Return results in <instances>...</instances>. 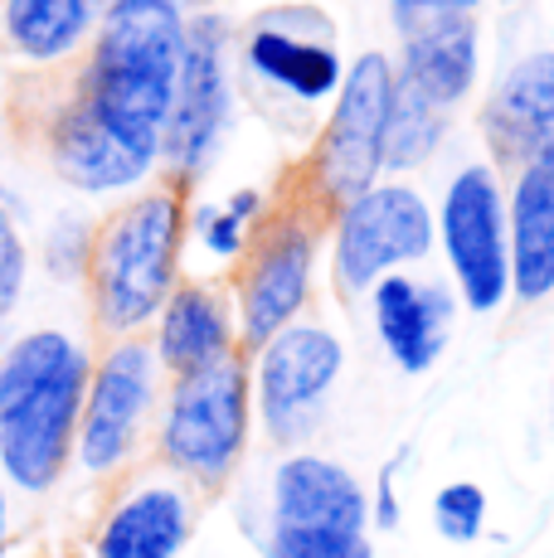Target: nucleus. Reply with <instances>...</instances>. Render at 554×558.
Listing matches in <instances>:
<instances>
[{
    "label": "nucleus",
    "instance_id": "obj_25",
    "mask_svg": "<svg viewBox=\"0 0 554 558\" xmlns=\"http://www.w3.org/2000/svg\"><path fill=\"white\" fill-rule=\"evenodd\" d=\"M477 10V0H394V20H399V35L413 39L423 29L453 25V20H467Z\"/></svg>",
    "mask_w": 554,
    "mask_h": 558
},
{
    "label": "nucleus",
    "instance_id": "obj_27",
    "mask_svg": "<svg viewBox=\"0 0 554 558\" xmlns=\"http://www.w3.org/2000/svg\"><path fill=\"white\" fill-rule=\"evenodd\" d=\"M200 239L215 257H233L243 248V219H233L229 209H200Z\"/></svg>",
    "mask_w": 554,
    "mask_h": 558
},
{
    "label": "nucleus",
    "instance_id": "obj_14",
    "mask_svg": "<svg viewBox=\"0 0 554 558\" xmlns=\"http://www.w3.org/2000/svg\"><path fill=\"white\" fill-rule=\"evenodd\" d=\"M306 282H312V233L302 223H287L268 239L253 277L243 282V340L268 345L277 330L292 326L297 306L306 302Z\"/></svg>",
    "mask_w": 554,
    "mask_h": 558
},
{
    "label": "nucleus",
    "instance_id": "obj_3",
    "mask_svg": "<svg viewBox=\"0 0 554 558\" xmlns=\"http://www.w3.org/2000/svg\"><path fill=\"white\" fill-rule=\"evenodd\" d=\"M180 253V199L146 195L108 223L93 257L98 316L108 330H136L166 306Z\"/></svg>",
    "mask_w": 554,
    "mask_h": 558
},
{
    "label": "nucleus",
    "instance_id": "obj_9",
    "mask_svg": "<svg viewBox=\"0 0 554 558\" xmlns=\"http://www.w3.org/2000/svg\"><path fill=\"white\" fill-rule=\"evenodd\" d=\"M224 112H229V78H224V25L200 15L185 29V59L170 93V112L161 122V156L176 170L195 175L215 156Z\"/></svg>",
    "mask_w": 554,
    "mask_h": 558
},
{
    "label": "nucleus",
    "instance_id": "obj_11",
    "mask_svg": "<svg viewBox=\"0 0 554 558\" xmlns=\"http://www.w3.org/2000/svg\"><path fill=\"white\" fill-rule=\"evenodd\" d=\"M370 500L340 461L287 457L273 476V530L297 534H365Z\"/></svg>",
    "mask_w": 554,
    "mask_h": 558
},
{
    "label": "nucleus",
    "instance_id": "obj_30",
    "mask_svg": "<svg viewBox=\"0 0 554 558\" xmlns=\"http://www.w3.org/2000/svg\"><path fill=\"white\" fill-rule=\"evenodd\" d=\"M229 214H233V219H249V214H258V195H253V190H239V195L229 199Z\"/></svg>",
    "mask_w": 554,
    "mask_h": 558
},
{
    "label": "nucleus",
    "instance_id": "obj_12",
    "mask_svg": "<svg viewBox=\"0 0 554 558\" xmlns=\"http://www.w3.org/2000/svg\"><path fill=\"white\" fill-rule=\"evenodd\" d=\"M501 160H545L554 156V49H540L510 69L482 117Z\"/></svg>",
    "mask_w": 554,
    "mask_h": 558
},
{
    "label": "nucleus",
    "instance_id": "obj_21",
    "mask_svg": "<svg viewBox=\"0 0 554 558\" xmlns=\"http://www.w3.org/2000/svg\"><path fill=\"white\" fill-rule=\"evenodd\" d=\"M93 0H5L10 45L29 59H59L88 35Z\"/></svg>",
    "mask_w": 554,
    "mask_h": 558
},
{
    "label": "nucleus",
    "instance_id": "obj_2",
    "mask_svg": "<svg viewBox=\"0 0 554 558\" xmlns=\"http://www.w3.org/2000/svg\"><path fill=\"white\" fill-rule=\"evenodd\" d=\"M185 59L176 0H112L88 69V107L136 151L161 156V122Z\"/></svg>",
    "mask_w": 554,
    "mask_h": 558
},
{
    "label": "nucleus",
    "instance_id": "obj_7",
    "mask_svg": "<svg viewBox=\"0 0 554 558\" xmlns=\"http://www.w3.org/2000/svg\"><path fill=\"white\" fill-rule=\"evenodd\" d=\"M389 63L385 53H360L346 73V88H340V107L322 136V151H316V175L322 190L332 199H356L365 190H375V170L380 151H385V117H389Z\"/></svg>",
    "mask_w": 554,
    "mask_h": 558
},
{
    "label": "nucleus",
    "instance_id": "obj_31",
    "mask_svg": "<svg viewBox=\"0 0 554 558\" xmlns=\"http://www.w3.org/2000/svg\"><path fill=\"white\" fill-rule=\"evenodd\" d=\"M5 534H10V510H5V486H0V554H5Z\"/></svg>",
    "mask_w": 554,
    "mask_h": 558
},
{
    "label": "nucleus",
    "instance_id": "obj_17",
    "mask_svg": "<svg viewBox=\"0 0 554 558\" xmlns=\"http://www.w3.org/2000/svg\"><path fill=\"white\" fill-rule=\"evenodd\" d=\"M156 156L136 151L132 142L112 132L108 122L88 112V107H69L59 122V136H55V166L69 185L79 190H122V185H136V180L152 170Z\"/></svg>",
    "mask_w": 554,
    "mask_h": 558
},
{
    "label": "nucleus",
    "instance_id": "obj_1",
    "mask_svg": "<svg viewBox=\"0 0 554 558\" xmlns=\"http://www.w3.org/2000/svg\"><path fill=\"white\" fill-rule=\"evenodd\" d=\"M88 355L59 330L15 340L0 360V466L20 490L39 496L59 481L79 433Z\"/></svg>",
    "mask_w": 554,
    "mask_h": 558
},
{
    "label": "nucleus",
    "instance_id": "obj_18",
    "mask_svg": "<svg viewBox=\"0 0 554 558\" xmlns=\"http://www.w3.org/2000/svg\"><path fill=\"white\" fill-rule=\"evenodd\" d=\"M190 539V506L180 490L146 486L127 496L98 530V558H176Z\"/></svg>",
    "mask_w": 554,
    "mask_h": 558
},
{
    "label": "nucleus",
    "instance_id": "obj_28",
    "mask_svg": "<svg viewBox=\"0 0 554 558\" xmlns=\"http://www.w3.org/2000/svg\"><path fill=\"white\" fill-rule=\"evenodd\" d=\"M83 243H88V233H83L79 219H63L55 229V239H49V267H55V277H73L83 267Z\"/></svg>",
    "mask_w": 554,
    "mask_h": 558
},
{
    "label": "nucleus",
    "instance_id": "obj_26",
    "mask_svg": "<svg viewBox=\"0 0 554 558\" xmlns=\"http://www.w3.org/2000/svg\"><path fill=\"white\" fill-rule=\"evenodd\" d=\"M25 287V243H20L15 223L0 214V316H10Z\"/></svg>",
    "mask_w": 554,
    "mask_h": 558
},
{
    "label": "nucleus",
    "instance_id": "obj_10",
    "mask_svg": "<svg viewBox=\"0 0 554 558\" xmlns=\"http://www.w3.org/2000/svg\"><path fill=\"white\" fill-rule=\"evenodd\" d=\"M156 389V355L142 340H122L98 374H88V393H83L79 413V457L88 471H112L117 461L132 452L136 427H142L146 408Z\"/></svg>",
    "mask_w": 554,
    "mask_h": 558
},
{
    "label": "nucleus",
    "instance_id": "obj_6",
    "mask_svg": "<svg viewBox=\"0 0 554 558\" xmlns=\"http://www.w3.org/2000/svg\"><path fill=\"white\" fill-rule=\"evenodd\" d=\"M433 248V214L413 190L380 185L346 204L336 233V277L346 292H365L370 282L399 263H413Z\"/></svg>",
    "mask_w": 554,
    "mask_h": 558
},
{
    "label": "nucleus",
    "instance_id": "obj_20",
    "mask_svg": "<svg viewBox=\"0 0 554 558\" xmlns=\"http://www.w3.org/2000/svg\"><path fill=\"white\" fill-rule=\"evenodd\" d=\"M229 340H233L229 311H224V302L209 287H180L176 296H166L156 355L176 374H195L229 360Z\"/></svg>",
    "mask_w": 554,
    "mask_h": 558
},
{
    "label": "nucleus",
    "instance_id": "obj_15",
    "mask_svg": "<svg viewBox=\"0 0 554 558\" xmlns=\"http://www.w3.org/2000/svg\"><path fill=\"white\" fill-rule=\"evenodd\" d=\"M510 243V287L526 302L554 292V156L520 166L506 219Z\"/></svg>",
    "mask_w": 554,
    "mask_h": 558
},
{
    "label": "nucleus",
    "instance_id": "obj_5",
    "mask_svg": "<svg viewBox=\"0 0 554 558\" xmlns=\"http://www.w3.org/2000/svg\"><path fill=\"white\" fill-rule=\"evenodd\" d=\"M443 243L462 296L472 311H496L510 292V243L496 175L486 166H467L447 185L443 199Z\"/></svg>",
    "mask_w": 554,
    "mask_h": 558
},
{
    "label": "nucleus",
    "instance_id": "obj_4",
    "mask_svg": "<svg viewBox=\"0 0 554 558\" xmlns=\"http://www.w3.org/2000/svg\"><path fill=\"white\" fill-rule=\"evenodd\" d=\"M249 437V379L239 360L180 374L166 413V457L200 481H224Z\"/></svg>",
    "mask_w": 554,
    "mask_h": 558
},
{
    "label": "nucleus",
    "instance_id": "obj_23",
    "mask_svg": "<svg viewBox=\"0 0 554 558\" xmlns=\"http://www.w3.org/2000/svg\"><path fill=\"white\" fill-rule=\"evenodd\" d=\"M433 524H438V534L447 544H477V534H482V524H486L482 486H472V481L443 486L438 496H433Z\"/></svg>",
    "mask_w": 554,
    "mask_h": 558
},
{
    "label": "nucleus",
    "instance_id": "obj_22",
    "mask_svg": "<svg viewBox=\"0 0 554 558\" xmlns=\"http://www.w3.org/2000/svg\"><path fill=\"white\" fill-rule=\"evenodd\" d=\"M443 122H447L443 107L423 102L419 93H409V88H394L389 93L385 151H380V166L409 170V166H419V160H429L433 146H438V136H443Z\"/></svg>",
    "mask_w": 554,
    "mask_h": 558
},
{
    "label": "nucleus",
    "instance_id": "obj_29",
    "mask_svg": "<svg viewBox=\"0 0 554 558\" xmlns=\"http://www.w3.org/2000/svg\"><path fill=\"white\" fill-rule=\"evenodd\" d=\"M394 471H399V457L380 466V486H375V524H380V530H394V524H399V496H394Z\"/></svg>",
    "mask_w": 554,
    "mask_h": 558
},
{
    "label": "nucleus",
    "instance_id": "obj_24",
    "mask_svg": "<svg viewBox=\"0 0 554 558\" xmlns=\"http://www.w3.org/2000/svg\"><path fill=\"white\" fill-rule=\"evenodd\" d=\"M268 558H375V544L365 534H297L273 530L263 544Z\"/></svg>",
    "mask_w": 554,
    "mask_h": 558
},
{
    "label": "nucleus",
    "instance_id": "obj_13",
    "mask_svg": "<svg viewBox=\"0 0 554 558\" xmlns=\"http://www.w3.org/2000/svg\"><path fill=\"white\" fill-rule=\"evenodd\" d=\"M375 326L389 360L404 374H423L447 345L453 296L438 282H413V277L389 272L375 282Z\"/></svg>",
    "mask_w": 554,
    "mask_h": 558
},
{
    "label": "nucleus",
    "instance_id": "obj_19",
    "mask_svg": "<svg viewBox=\"0 0 554 558\" xmlns=\"http://www.w3.org/2000/svg\"><path fill=\"white\" fill-rule=\"evenodd\" d=\"M477 78V29L472 20H453V25L423 29V35L404 39V78L399 88L419 93L423 102L443 107L457 102Z\"/></svg>",
    "mask_w": 554,
    "mask_h": 558
},
{
    "label": "nucleus",
    "instance_id": "obj_8",
    "mask_svg": "<svg viewBox=\"0 0 554 558\" xmlns=\"http://www.w3.org/2000/svg\"><path fill=\"white\" fill-rule=\"evenodd\" d=\"M340 340L326 336L322 326H287L263 345L258 364V403L263 423L277 442L312 433L322 399L332 393L340 374Z\"/></svg>",
    "mask_w": 554,
    "mask_h": 558
},
{
    "label": "nucleus",
    "instance_id": "obj_16",
    "mask_svg": "<svg viewBox=\"0 0 554 558\" xmlns=\"http://www.w3.org/2000/svg\"><path fill=\"white\" fill-rule=\"evenodd\" d=\"M249 69L258 73V78L277 83L282 93H292V98L302 102H322L332 98V88L340 83V59H336V45H332V25H312L306 35H287V29H277L268 15L258 20V29H253L249 39Z\"/></svg>",
    "mask_w": 554,
    "mask_h": 558
}]
</instances>
